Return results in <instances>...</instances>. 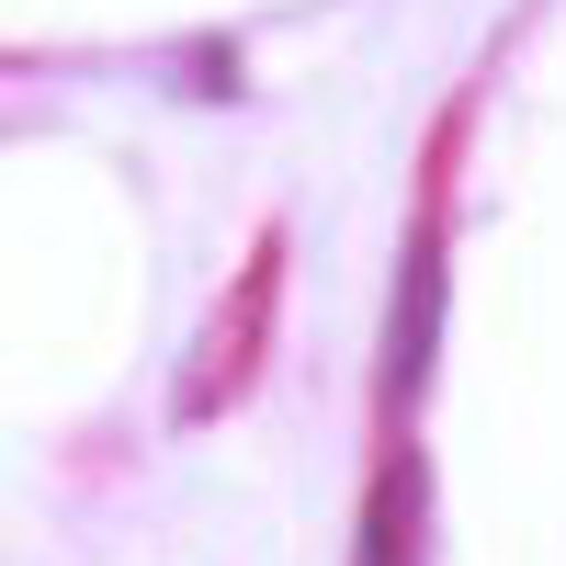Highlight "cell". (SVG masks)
I'll return each mask as SVG.
<instances>
[{
  "instance_id": "obj_2",
  "label": "cell",
  "mask_w": 566,
  "mask_h": 566,
  "mask_svg": "<svg viewBox=\"0 0 566 566\" xmlns=\"http://www.w3.org/2000/svg\"><path fill=\"white\" fill-rule=\"evenodd\" d=\"M431 352H442V239L419 227L408 261H397V340H386V397H397V408H419Z\"/></svg>"
},
{
  "instance_id": "obj_1",
  "label": "cell",
  "mask_w": 566,
  "mask_h": 566,
  "mask_svg": "<svg viewBox=\"0 0 566 566\" xmlns=\"http://www.w3.org/2000/svg\"><path fill=\"white\" fill-rule=\"evenodd\" d=\"M272 295H283V239H261V250H250V272L227 283V306H216V328H205V352L181 363V386H170V397H181V419H216V408H227V397H239L250 374H261Z\"/></svg>"
},
{
  "instance_id": "obj_3",
  "label": "cell",
  "mask_w": 566,
  "mask_h": 566,
  "mask_svg": "<svg viewBox=\"0 0 566 566\" xmlns=\"http://www.w3.org/2000/svg\"><path fill=\"white\" fill-rule=\"evenodd\" d=\"M419 522H431V476H419V453H386V476L363 499V555L352 566H419Z\"/></svg>"
}]
</instances>
